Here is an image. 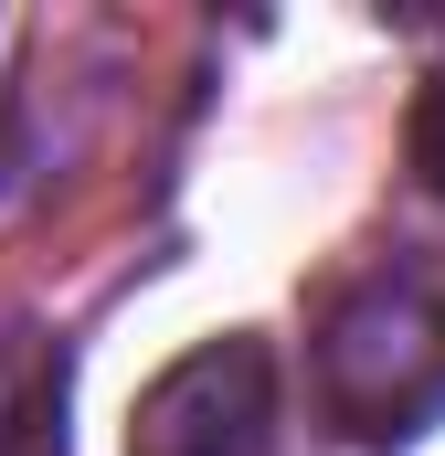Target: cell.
I'll return each mask as SVG.
<instances>
[{"mask_svg":"<svg viewBox=\"0 0 445 456\" xmlns=\"http://www.w3.org/2000/svg\"><path fill=\"white\" fill-rule=\"evenodd\" d=\"M319 414L360 446H414L445 425V276L435 265H371L319 319Z\"/></svg>","mask_w":445,"mask_h":456,"instance_id":"obj_1","label":"cell"},{"mask_svg":"<svg viewBox=\"0 0 445 456\" xmlns=\"http://www.w3.org/2000/svg\"><path fill=\"white\" fill-rule=\"evenodd\" d=\"M265 436H276V350L255 330L181 350L127 414V456H265Z\"/></svg>","mask_w":445,"mask_h":456,"instance_id":"obj_2","label":"cell"},{"mask_svg":"<svg viewBox=\"0 0 445 456\" xmlns=\"http://www.w3.org/2000/svg\"><path fill=\"white\" fill-rule=\"evenodd\" d=\"M75 350L53 330H0V456H64Z\"/></svg>","mask_w":445,"mask_h":456,"instance_id":"obj_3","label":"cell"},{"mask_svg":"<svg viewBox=\"0 0 445 456\" xmlns=\"http://www.w3.org/2000/svg\"><path fill=\"white\" fill-rule=\"evenodd\" d=\"M403 159H414L425 191H445V64L425 75V96H414V117H403Z\"/></svg>","mask_w":445,"mask_h":456,"instance_id":"obj_4","label":"cell"}]
</instances>
